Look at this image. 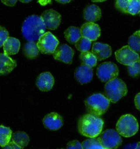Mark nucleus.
<instances>
[{
    "label": "nucleus",
    "instance_id": "f257e3e1",
    "mask_svg": "<svg viewBox=\"0 0 140 149\" xmlns=\"http://www.w3.org/2000/svg\"><path fill=\"white\" fill-rule=\"evenodd\" d=\"M46 27L41 16L31 15L24 20L21 32L23 37L28 41L35 42L46 33Z\"/></svg>",
    "mask_w": 140,
    "mask_h": 149
},
{
    "label": "nucleus",
    "instance_id": "f03ea898",
    "mask_svg": "<svg viewBox=\"0 0 140 149\" xmlns=\"http://www.w3.org/2000/svg\"><path fill=\"white\" fill-rule=\"evenodd\" d=\"M103 123V120L100 117L89 113L81 117L77 128L82 135L90 138H94L101 134Z\"/></svg>",
    "mask_w": 140,
    "mask_h": 149
},
{
    "label": "nucleus",
    "instance_id": "7ed1b4c3",
    "mask_svg": "<svg viewBox=\"0 0 140 149\" xmlns=\"http://www.w3.org/2000/svg\"><path fill=\"white\" fill-rule=\"evenodd\" d=\"M110 101L100 93L92 95L86 99L85 105L90 114L100 116L107 112Z\"/></svg>",
    "mask_w": 140,
    "mask_h": 149
},
{
    "label": "nucleus",
    "instance_id": "20e7f679",
    "mask_svg": "<svg viewBox=\"0 0 140 149\" xmlns=\"http://www.w3.org/2000/svg\"><path fill=\"white\" fill-rule=\"evenodd\" d=\"M127 92L128 89L125 83L117 78L106 83L105 86V96L113 103H116L126 96Z\"/></svg>",
    "mask_w": 140,
    "mask_h": 149
},
{
    "label": "nucleus",
    "instance_id": "39448f33",
    "mask_svg": "<svg viewBox=\"0 0 140 149\" xmlns=\"http://www.w3.org/2000/svg\"><path fill=\"white\" fill-rule=\"evenodd\" d=\"M116 130L123 137H131L135 135L139 130L138 121L131 114H125L121 116L117 121Z\"/></svg>",
    "mask_w": 140,
    "mask_h": 149
},
{
    "label": "nucleus",
    "instance_id": "423d86ee",
    "mask_svg": "<svg viewBox=\"0 0 140 149\" xmlns=\"http://www.w3.org/2000/svg\"><path fill=\"white\" fill-rule=\"evenodd\" d=\"M97 76L103 82H108L117 77L119 74V69L116 64L112 62H105L98 67Z\"/></svg>",
    "mask_w": 140,
    "mask_h": 149
},
{
    "label": "nucleus",
    "instance_id": "0eeeda50",
    "mask_svg": "<svg viewBox=\"0 0 140 149\" xmlns=\"http://www.w3.org/2000/svg\"><path fill=\"white\" fill-rule=\"evenodd\" d=\"M101 145L105 149H117L122 143V139L117 130L108 129L104 131L98 138Z\"/></svg>",
    "mask_w": 140,
    "mask_h": 149
},
{
    "label": "nucleus",
    "instance_id": "6e6552de",
    "mask_svg": "<svg viewBox=\"0 0 140 149\" xmlns=\"http://www.w3.org/2000/svg\"><path fill=\"white\" fill-rule=\"evenodd\" d=\"M59 41L51 32H46L37 42L39 52L43 54H53L58 48Z\"/></svg>",
    "mask_w": 140,
    "mask_h": 149
},
{
    "label": "nucleus",
    "instance_id": "1a4fd4ad",
    "mask_svg": "<svg viewBox=\"0 0 140 149\" xmlns=\"http://www.w3.org/2000/svg\"><path fill=\"white\" fill-rule=\"evenodd\" d=\"M115 55L118 63L127 66L139 61V54L130 49L129 46H125L118 49L115 52Z\"/></svg>",
    "mask_w": 140,
    "mask_h": 149
},
{
    "label": "nucleus",
    "instance_id": "9d476101",
    "mask_svg": "<svg viewBox=\"0 0 140 149\" xmlns=\"http://www.w3.org/2000/svg\"><path fill=\"white\" fill-rule=\"evenodd\" d=\"M41 17L45 24L46 29L54 30L57 29L61 23V15L53 9L43 12Z\"/></svg>",
    "mask_w": 140,
    "mask_h": 149
},
{
    "label": "nucleus",
    "instance_id": "9b49d317",
    "mask_svg": "<svg viewBox=\"0 0 140 149\" xmlns=\"http://www.w3.org/2000/svg\"><path fill=\"white\" fill-rule=\"evenodd\" d=\"M74 50L67 45L58 46L53 54L54 59L63 62L65 64H70L72 63L74 57Z\"/></svg>",
    "mask_w": 140,
    "mask_h": 149
},
{
    "label": "nucleus",
    "instance_id": "f8f14e48",
    "mask_svg": "<svg viewBox=\"0 0 140 149\" xmlns=\"http://www.w3.org/2000/svg\"><path fill=\"white\" fill-rule=\"evenodd\" d=\"M80 30L82 36L86 37L91 41H96L101 35L100 27L94 23L87 22L83 24Z\"/></svg>",
    "mask_w": 140,
    "mask_h": 149
},
{
    "label": "nucleus",
    "instance_id": "ddd939ff",
    "mask_svg": "<svg viewBox=\"0 0 140 149\" xmlns=\"http://www.w3.org/2000/svg\"><path fill=\"white\" fill-rule=\"evenodd\" d=\"M43 123L46 129L52 130L60 129L63 125V120L60 114L52 112L44 117Z\"/></svg>",
    "mask_w": 140,
    "mask_h": 149
},
{
    "label": "nucleus",
    "instance_id": "4468645a",
    "mask_svg": "<svg viewBox=\"0 0 140 149\" xmlns=\"http://www.w3.org/2000/svg\"><path fill=\"white\" fill-rule=\"evenodd\" d=\"M74 77L79 83L85 84L92 80L93 77V70L91 67L82 64L76 70L75 73H74Z\"/></svg>",
    "mask_w": 140,
    "mask_h": 149
},
{
    "label": "nucleus",
    "instance_id": "2eb2a0df",
    "mask_svg": "<svg viewBox=\"0 0 140 149\" xmlns=\"http://www.w3.org/2000/svg\"><path fill=\"white\" fill-rule=\"evenodd\" d=\"M92 53L98 61H103L110 57L112 48L108 45L96 42L93 44Z\"/></svg>",
    "mask_w": 140,
    "mask_h": 149
},
{
    "label": "nucleus",
    "instance_id": "dca6fc26",
    "mask_svg": "<svg viewBox=\"0 0 140 149\" xmlns=\"http://www.w3.org/2000/svg\"><path fill=\"white\" fill-rule=\"evenodd\" d=\"M36 86L42 91L51 90L54 84V79L52 74L46 71L41 73L36 79Z\"/></svg>",
    "mask_w": 140,
    "mask_h": 149
},
{
    "label": "nucleus",
    "instance_id": "f3484780",
    "mask_svg": "<svg viewBox=\"0 0 140 149\" xmlns=\"http://www.w3.org/2000/svg\"><path fill=\"white\" fill-rule=\"evenodd\" d=\"M83 17L89 22L94 23L101 17V10L97 5H90L84 9Z\"/></svg>",
    "mask_w": 140,
    "mask_h": 149
},
{
    "label": "nucleus",
    "instance_id": "a211bd4d",
    "mask_svg": "<svg viewBox=\"0 0 140 149\" xmlns=\"http://www.w3.org/2000/svg\"><path fill=\"white\" fill-rule=\"evenodd\" d=\"M0 73L1 75H5L10 73L16 67V63L13 59L5 55L4 53L0 54Z\"/></svg>",
    "mask_w": 140,
    "mask_h": 149
},
{
    "label": "nucleus",
    "instance_id": "6ab92c4d",
    "mask_svg": "<svg viewBox=\"0 0 140 149\" xmlns=\"http://www.w3.org/2000/svg\"><path fill=\"white\" fill-rule=\"evenodd\" d=\"M4 54L7 55L16 54L19 52L20 48V42L18 39L14 37H9L4 44Z\"/></svg>",
    "mask_w": 140,
    "mask_h": 149
},
{
    "label": "nucleus",
    "instance_id": "aec40b11",
    "mask_svg": "<svg viewBox=\"0 0 140 149\" xmlns=\"http://www.w3.org/2000/svg\"><path fill=\"white\" fill-rule=\"evenodd\" d=\"M65 37L67 41L71 44H76L82 37L81 30L76 26H69L64 32Z\"/></svg>",
    "mask_w": 140,
    "mask_h": 149
},
{
    "label": "nucleus",
    "instance_id": "412c9836",
    "mask_svg": "<svg viewBox=\"0 0 140 149\" xmlns=\"http://www.w3.org/2000/svg\"><path fill=\"white\" fill-rule=\"evenodd\" d=\"M23 52L28 58L33 59L38 57L39 50L36 42L28 41L23 46Z\"/></svg>",
    "mask_w": 140,
    "mask_h": 149
},
{
    "label": "nucleus",
    "instance_id": "4be33fe9",
    "mask_svg": "<svg viewBox=\"0 0 140 149\" xmlns=\"http://www.w3.org/2000/svg\"><path fill=\"white\" fill-rule=\"evenodd\" d=\"M11 141L14 142L21 148H25L29 143V136L26 132L22 131H17L12 134Z\"/></svg>",
    "mask_w": 140,
    "mask_h": 149
},
{
    "label": "nucleus",
    "instance_id": "5701e85b",
    "mask_svg": "<svg viewBox=\"0 0 140 149\" xmlns=\"http://www.w3.org/2000/svg\"><path fill=\"white\" fill-rule=\"evenodd\" d=\"M79 58L83 64H85L91 68L95 67L97 64V58L91 52H82L79 55Z\"/></svg>",
    "mask_w": 140,
    "mask_h": 149
},
{
    "label": "nucleus",
    "instance_id": "b1692460",
    "mask_svg": "<svg viewBox=\"0 0 140 149\" xmlns=\"http://www.w3.org/2000/svg\"><path fill=\"white\" fill-rule=\"evenodd\" d=\"M0 145L4 147L9 142H11L12 133L11 129L1 125L0 127Z\"/></svg>",
    "mask_w": 140,
    "mask_h": 149
},
{
    "label": "nucleus",
    "instance_id": "393cba45",
    "mask_svg": "<svg viewBox=\"0 0 140 149\" xmlns=\"http://www.w3.org/2000/svg\"><path fill=\"white\" fill-rule=\"evenodd\" d=\"M129 46L137 54L140 53V36L136 32L129 38Z\"/></svg>",
    "mask_w": 140,
    "mask_h": 149
},
{
    "label": "nucleus",
    "instance_id": "a878e982",
    "mask_svg": "<svg viewBox=\"0 0 140 149\" xmlns=\"http://www.w3.org/2000/svg\"><path fill=\"white\" fill-rule=\"evenodd\" d=\"M83 149H105L96 138H89L82 143Z\"/></svg>",
    "mask_w": 140,
    "mask_h": 149
},
{
    "label": "nucleus",
    "instance_id": "bb28decb",
    "mask_svg": "<svg viewBox=\"0 0 140 149\" xmlns=\"http://www.w3.org/2000/svg\"><path fill=\"white\" fill-rule=\"evenodd\" d=\"M91 43L92 41L91 40L82 36L78 41H77L75 45L77 50L82 52H89L90 50L91 47Z\"/></svg>",
    "mask_w": 140,
    "mask_h": 149
},
{
    "label": "nucleus",
    "instance_id": "cd10ccee",
    "mask_svg": "<svg viewBox=\"0 0 140 149\" xmlns=\"http://www.w3.org/2000/svg\"><path fill=\"white\" fill-rule=\"evenodd\" d=\"M140 12L139 0H129L128 5V13L131 15H137Z\"/></svg>",
    "mask_w": 140,
    "mask_h": 149
},
{
    "label": "nucleus",
    "instance_id": "c85d7f7f",
    "mask_svg": "<svg viewBox=\"0 0 140 149\" xmlns=\"http://www.w3.org/2000/svg\"><path fill=\"white\" fill-rule=\"evenodd\" d=\"M129 75L132 77H136L140 75V62H136V63L127 67Z\"/></svg>",
    "mask_w": 140,
    "mask_h": 149
},
{
    "label": "nucleus",
    "instance_id": "c756f323",
    "mask_svg": "<svg viewBox=\"0 0 140 149\" xmlns=\"http://www.w3.org/2000/svg\"><path fill=\"white\" fill-rule=\"evenodd\" d=\"M129 0H117L116 1L115 7L118 10L125 14L128 13V5Z\"/></svg>",
    "mask_w": 140,
    "mask_h": 149
},
{
    "label": "nucleus",
    "instance_id": "7c9ffc66",
    "mask_svg": "<svg viewBox=\"0 0 140 149\" xmlns=\"http://www.w3.org/2000/svg\"><path fill=\"white\" fill-rule=\"evenodd\" d=\"M8 32L4 27H0V38H1V41H0V46L2 47L4 46L5 42L7 41L8 38Z\"/></svg>",
    "mask_w": 140,
    "mask_h": 149
},
{
    "label": "nucleus",
    "instance_id": "2f4dec72",
    "mask_svg": "<svg viewBox=\"0 0 140 149\" xmlns=\"http://www.w3.org/2000/svg\"><path fill=\"white\" fill-rule=\"evenodd\" d=\"M66 149H83V146L79 141L73 140L68 143Z\"/></svg>",
    "mask_w": 140,
    "mask_h": 149
},
{
    "label": "nucleus",
    "instance_id": "473e14b6",
    "mask_svg": "<svg viewBox=\"0 0 140 149\" xmlns=\"http://www.w3.org/2000/svg\"><path fill=\"white\" fill-rule=\"evenodd\" d=\"M3 149H23V148L20 147L19 145L14 143V142L11 141L9 142L7 145H5L4 147H3Z\"/></svg>",
    "mask_w": 140,
    "mask_h": 149
},
{
    "label": "nucleus",
    "instance_id": "72a5a7b5",
    "mask_svg": "<svg viewBox=\"0 0 140 149\" xmlns=\"http://www.w3.org/2000/svg\"><path fill=\"white\" fill-rule=\"evenodd\" d=\"M134 102L136 109L140 111V93H138V94L136 95L134 98Z\"/></svg>",
    "mask_w": 140,
    "mask_h": 149
},
{
    "label": "nucleus",
    "instance_id": "f704fd0d",
    "mask_svg": "<svg viewBox=\"0 0 140 149\" xmlns=\"http://www.w3.org/2000/svg\"><path fill=\"white\" fill-rule=\"evenodd\" d=\"M1 2L5 5L9 6V7H13L17 3V1L16 0H14V1H11V0H6V1H4V0H2Z\"/></svg>",
    "mask_w": 140,
    "mask_h": 149
},
{
    "label": "nucleus",
    "instance_id": "c9c22d12",
    "mask_svg": "<svg viewBox=\"0 0 140 149\" xmlns=\"http://www.w3.org/2000/svg\"><path fill=\"white\" fill-rule=\"evenodd\" d=\"M57 2L60 3H61V4H66V3H68L70 2V1H57Z\"/></svg>",
    "mask_w": 140,
    "mask_h": 149
},
{
    "label": "nucleus",
    "instance_id": "e433bc0d",
    "mask_svg": "<svg viewBox=\"0 0 140 149\" xmlns=\"http://www.w3.org/2000/svg\"><path fill=\"white\" fill-rule=\"evenodd\" d=\"M134 149H140V141L136 144Z\"/></svg>",
    "mask_w": 140,
    "mask_h": 149
},
{
    "label": "nucleus",
    "instance_id": "4c0bfd02",
    "mask_svg": "<svg viewBox=\"0 0 140 149\" xmlns=\"http://www.w3.org/2000/svg\"><path fill=\"white\" fill-rule=\"evenodd\" d=\"M30 1H21V2H22V3H29Z\"/></svg>",
    "mask_w": 140,
    "mask_h": 149
},
{
    "label": "nucleus",
    "instance_id": "58836bf2",
    "mask_svg": "<svg viewBox=\"0 0 140 149\" xmlns=\"http://www.w3.org/2000/svg\"><path fill=\"white\" fill-rule=\"evenodd\" d=\"M137 32H138V33L139 35L140 36V30H138V31H137Z\"/></svg>",
    "mask_w": 140,
    "mask_h": 149
},
{
    "label": "nucleus",
    "instance_id": "ea45409f",
    "mask_svg": "<svg viewBox=\"0 0 140 149\" xmlns=\"http://www.w3.org/2000/svg\"><path fill=\"white\" fill-rule=\"evenodd\" d=\"M139 62H140V57H139Z\"/></svg>",
    "mask_w": 140,
    "mask_h": 149
},
{
    "label": "nucleus",
    "instance_id": "a19ab883",
    "mask_svg": "<svg viewBox=\"0 0 140 149\" xmlns=\"http://www.w3.org/2000/svg\"><path fill=\"white\" fill-rule=\"evenodd\" d=\"M139 16H140V12H139Z\"/></svg>",
    "mask_w": 140,
    "mask_h": 149
},
{
    "label": "nucleus",
    "instance_id": "79ce46f5",
    "mask_svg": "<svg viewBox=\"0 0 140 149\" xmlns=\"http://www.w3.org/2000/svg\"><path fill=\"white\" fill-rule=\"evenodd\" d=\"M61 149H63V148H61Z\"/></svg>",
    "mask_w": 140,
    "mask_h": 149
}]
</instances>
